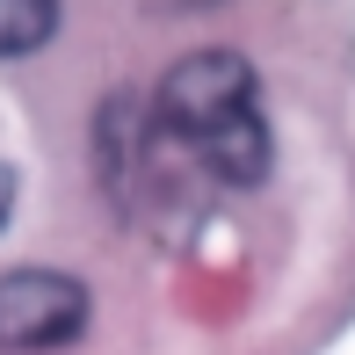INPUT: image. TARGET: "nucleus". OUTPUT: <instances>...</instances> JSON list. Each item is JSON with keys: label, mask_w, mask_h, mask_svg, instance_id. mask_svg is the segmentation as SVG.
Segmentation results:
<instances>
[{"label": "nucleus", "mask_w": 355, "mask_h": 355, "mask_svg": "<svg viewBox=\"0 0 355 355\" xmlns=\"http://www.w3.org/2000/svg\"><path fill=\"white\" fill-rule=\"evenodd\" d=\"M87 327V290L58 268H8L0 276V348L8 355H44L66 348Z\"/></svg>", "instance_id": "2"}, {"label": "nucleus", "mask_w": 355, "mask_h": 355, "mask_svg": "<svg viewBox=\"0 0 355 355\" xmlns=\"http://www.w3.org/2000/svg\"><path fill=\"white\" fill-rule=\"evenodd\" d=\"M8 189H15V182H8V174H0V225H8Z\"/></svg>", "instance_id": "4"}, {"label": "nucleus", "mask_w": 355, "mask_h": 355, "mask_svg": "<svg viewBox=\"0 0 355 355\" xmlns=\"http://www.w3.org/2000/svg\"><path fill=\"white\" fill-rule=\"evenodd\" d=\"M261 80L239 51H196L182 58L153 94V123L196 159L211 182L254 189L268 174V123H261Z\"/></svg>", "instance_id": "1"}, {"label": "nucleus", "mask_w": 355, "mask_h": 355, "mask_svg": "<svg viewBox=\"0 0 355 355\" xmlns=\"http://www.w3.org/2000/svg\"><path fill=\"white\" fill-rule=\"evenodd\" d=\"M58 37V0H0V58H29Z\"/></svg>", "instance_id": "3"}]
</instances>
